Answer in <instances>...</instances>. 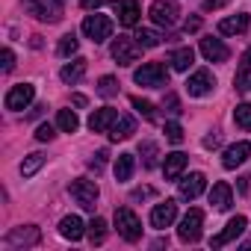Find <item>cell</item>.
<instances>
[{"instance_id": "43", "label": "cell", "mask_w": 251, "mask_h": 251, "mask_svg": "<svg viewBox=\"0 0 251 251\" xmlns=\"http://www.w3.org/2000/svg\"><path fill=\"white\" fill-rule=\"evenodd\" d=\"M183 30H186V33H195V30H201V18H189V21L183 24Z\"/></svg>"}, {"instance_id": "25", "label": "cell", "mask_w": 251, "mask_h": 251, "mask_svg": "<svg viewBox=\"0 0 251 251\" xmlns=\"http://www.w3.org/2000/svg\"><path fill=\"white\" fill-rule=\"evenodd\" d=\"M133 169H136V160H133V154H118V157H115V166H112V172H115V180H118V183L130 180V177H133Z\"/></svg>"}, {"instance_id": "29", "label": "cell", "mask_w": 251, "mask_h": 251, "mask_svg": "<svg viewBox=\"0 0 251 251\" xmlns=\"http://www.w3.org/2000/svg\"><path fill=\"white\" fill-rule=\"evenodd\" d=\"M86 233H89V239H92L95 245H100V242L106 239V222H103L100 216H95V219L86 225Z\"/></svg>"}, {"instance_id": "21", "label": "cell", "mask_w": 251, "mask_h": 251, "mask_svg": "<svg viewBox=\"0 0 251 251\" xmlns=\"http://www.w3.org/2000/svg\"><path fill=\"white\" fill-rule=\"evenodd\" d=\"M210 204H213L216 210H230V204H233V192H230V186H227L225 180L213 183V189H210Z\"/></svg>"}, {"instance_id": "2", "label": "cell", "mask_w": 251, "mask_h": 251, "mask_svg": "<svg viewBox=\"0 0 251 251\" xmlns=\"http://www.w3.org/2000/svg\"><path fill=\"white\" fill-rule=\"evenodd\" d=\"M24 6L27 12H33L39 21H48V24H56L65 15V0H24Z\"/></svg>"}, {"instance_id": "15", "label": "cell", "mask_w": 251, "mask_h": 251, "mask_svg": "<svg viewBox=\"0 0 251 251\" xmlns=\"http://www.w3.org/2000/svg\"><path fill=\"white\" fill-rule=\"evenodd\" d=\"M248 157H251V142H233V145L225 148L222 166H225V169H236V166H242Z\"/></svg>"}, {"instance_id": "28", "label": "cell", "mask_w": 251, "mask_h": 251, "mask_svg": "<svg viewBox=\"0 0 251 251\" xmlns=\"http://www.w3.org/2000/svg\"><path fill=\"white\" fill-rule=\"evenodd\" d=\"M56 127H59L62 133H74V130L80 127L77 112H74V109H59V112H56Z\"/></svg>"}, {"instance_id": "19", "label": "cell", "mask_w": 251, "mask_h": 251, "mask_svg": "<svg viewBox=\"0 0 251 251\" xmlns=\"http://www.w3.org/2000/svg\"><path fill=\"white\" fill-rule=\"evenodd\" d=\"M133 133H136V118H130V115H118L115 124L109 127V139L112 142H124V139H130Z\"/></svg>"}, {"instance_id": "27", "label": "cell", "mask_w": 251, "mask_h": 251, "mask_svg": "<svg viewBox=\"0 0 251 251\" xmlns=\"http://www.w3.org/2000/svg\"><path fill=\"white\" fill-rule=\"evenodd\" d=\"M169 62H172L175 71H189V65L195 62V50H192V48H177V50L169 56Z\"/></svg>"}, {"instance_id": "39", "label": "cell", "mask_w": 251, "mask_h": 251, "mask_svg": "<svg viewBox=\"0 0 251 251\" xmlns=\"http://www.w3.org/2000/svg\"><path fill=\"white\" fill-rule=\"evenodd\" d=\"M106 157H109L106 151H98V154H95V157L89 160V169H95V175H98V172L103 169V163H106Z\"/></svg>"}, {"instance_id": "14", "label": "cell", "mask_w": 251, "mask_h": 251, "mask_svg": "<svg viewBox=\"0 0 251 251\" xmlns=\"http://www.w3.org/2000/svg\"><path fill=\"white\" fill-rule=\"evenodd\" d=\"M175 219H177V204H175V201H163V204H157V207L151 210V225H154L157 230L172 227Z\"/></svg>"}, {"instance_id": "35", "label": "cell", "mask_w": 251, "mask_h": 251, "mask_svg": "<svg viewBox=\"0 0 251 251\" xmlns=\"http://www.w3.org/2000/svg\"><path fill=\"white\" fill-rule=\"evenodd\" d=\"M139 154L145 157V169H154V166H157L160 151H157V145H154V142H142V145H139Z\"/></svg>"}, {"instance_id": "5", "label": "cell", "mask_w": 251, "mask_h": 251, "mask_svg": "<svg viewBox=\"0 0 251 251\" xmlns=\"http://www.w3.org/2000/svg\"><path fill=\"white\" fill-rule=\"evenodd\" d=\"M109 53H112V59H115L118 65H133V62L142 56V45H139L136 39H130V36H118V39L112 42Z\"/></svg>"}, {"instance_id": "40", "label": "cell", "mask_w": 251, "mask_h": 251, "mask_svg": "<svg viewBox=\"0 0 251 251\" xmlns=\"http://www.w3.org/2000/svg\"><path fill=\"white\" fill-rule=\"evenodd\" d=\"M12 68H15V53H12V50H9V48H3V71H6V74H9V71H12Z\"/></svg>"}, {"instance_id": "33", "label": "cell", "mask_w": 251, "mask_h": 251, "mask_svg": "<svg viewBox=\"0 0 251 251\" xmlns=\"http://www.w3.org/2000/svg\"><path fill=\"white\" fill-rule=\"evenodd\" d=\"M233 121L239 124L242 130H251V103H236V109H233Z\"/></svg>"}, {"instance_id": "13", "label": "cell", "mask_w": 251, "mask_h": 251, "mask_svg": "<svg viewBox=\"0 0 251 251\" xmlns=\"http://www.w3.org/2000/svg\"><path fill=\"white\" fill-rule=\"evenodd\" d=\"M245 227H248V219H245V216H233V219L225 225V230H222V233H216V236L210 239V248H222V245L233 242V239H236Z\"/></svg>"}, {"instance_id": "31", "label": "cell", "mask_w": 251, "mask_h": 251, "mask_svg": "<svg viewBox=\"0 0 251 251\" xmlns=\"http://www.w3.org/2000/svg\"><path fill=\"white\" fill-rule=\"evenodd\" d=\"M45 160H48L45 154H30V157H24V163H21V175H24V177H33V175L45 166Z\"/></svg>"}, {"instance_id": "42", "label": "cell", "mask_w": 251, "mask_h": 251, "mask_svg": "<svg viewBox=\"0 0 251 251\" xmlns=\"http://www.w3.org/2000/svg\"><path fill=\"white\" fill-rule=\"evenodd\" d=\"M166 106H169V112H180V109H177V98H175V95H166L163 109H166Z\"/></svg>"}, {"instance_id": "30", "label": "cell", "mask_w": 251, "mask_h": 251, "mask_svg": "<svg viewBox=\"0 0 251 251\" xmlns=\"http://www.w3.org/2000/svg\"><path fill=\"white\" fill-rule=\"evenodd\" d=\"M133 39H136L142 48H157V45H163V39H166V36H163V33H157V30H148V27H142V30H139Z\"/></svg>"}, {"instance_id": "36", "label": "cell", "mask_w": 251, "mask_h": 251, "mask_svg": "<svg viewBox=\"0 0 251 251\" xmlns=\"http://www.w3.org/2000/svg\"><path fill=\"white\" fill-rule=\"evenodd\" d=\"M130 103H133V109H136L142 118L154 121V115H157V112H154V103H151V100H142V98H130Z\"/></svg>"}, {"instance_id": "3", "label": "cell", "mask_w": 251, "mask_h": 251, "mask_svg": "<svg viewBox=\"0 0 251 251\" xmlns=\"http://www.w3.org/2000/svg\"><path fill=\"white\" fill-rule=\"evenodd\" d=\"M133 80L145 89H166L169 86V71L163 62H145L142 68H136Z\"/></svg>"}, {"instance_id": "1", "label": "cell", "mask_w": 251, "mask_h": 251, "mask_svg": "<svg viewBox=\"0 0 251 251\" xmlns=\"http://www.w3.org/2000/svg\"><path fill=\"white\" fill-rule=\"evenodd\" d=\"M112 30H115V24H112V18H109V15L95 12V15H86V18H83V36H86V39H92L95 45H100V42L112 39Z\"/></svg>"}, {"instance_id": "20", "label": "cell", "mask_w": 251, "mask_h": 251, "mask_svg": "<svg viewBox=\"0 0 251 251\" xmlns=\"http://www.w3.org/2000/svg\"><path fill=\"white\" fill-rule=\"evenodd\" d=\"M186 154H180V151H175V154H166V163H163V175H166V180H177L180 175H183V169H186Z\"/></svg>"}, {"instance_id": "34", "label": "cell", "mask_w": 251, "mask_h": 251, "mask_svg": "<svg viewBox=\"0 0 251 251\" xmlns=\"http://www.w3.org/2000/svg\"><path fill=\"white\" fill-rule=\"evenodd\" d=\"M98 95H100V98H112V95H118V80L109 77V74L100 77V80H98Z\"/></svg>"}, {"instance_id": "22", "label": "cell", "mask_w": 251, "mask_h": 251, "mask_svg": "<svg viewBox=\"0 0 251 251\" xmlns=\"http://www.w3.org/2000/svg\"><path fill=\"white\" fill-rule=\"evenodd\" d=\"M248 24H251V18H248L245 12H239V15H233V18L219 21V33H222V36H239V33L248 30Z\"/></svg>"}, {"instance_id": "12", "label": "cell", "mask_w": 251, "mask_h": 251, "mask_svg": "<svg viewBox=\"0 0 251 251\" xmlns=\"http://www.w3.org/2000/svg\"><path fill=\"white\" fill-rule=\"evenodd\" d=\"M204 189H207V177H204L201 172H192V175H186V177L177 180V195H180L183 201H195Z\"/></svg>"}, {"instance_id": "7", "label": "cell", "mask_w": 251, "mask_h": 251, "mask_svg": "<svg viewBox=\"0 0 251 251\" xmlns=\"http://www.w3.org/2000/svg\"><path fill=\"white\" fill-rule=\"evenodd\" d=\"M9 248H33V245H39L42 242V230L36 227V225H24V227H12L9 233H6V239H3Z\"/></svg>"}, {"instance_id": "44", "label": "cell", "mask_w": 251, "mask_h": 251, "mask_svg": "<svg viewBox=\"0 0 251 251\" xmlns=\"http://www.w3.org/2000/svg\"><path fill=\"white\" fill-rule=\"evenodd\" d=\"M80 6H83V9H98L100 0H80Z\"/></svg>"}, {"instance_id": "18", "label": "cell", "mask_w": 251, "mask_h": 251, "mask_svg": "<svg viewBox=\"0 0 251 251\" xmlns=\"http://www.w3.org/2000/svg\"><path fill=\"white\" fill-rule=\"evenodd\" d=\"M201 56H204L207 62H225V59L230 56V50L225 48V42H222V39L207 36V39H201Z\"/></svg>"}, {"instance_id": "41", "label": "cell", "mask_w": 251, "mask_h": 251, "mask_svg": "<svg viewBox=\"0 0 251 251\" xmlns=\"http://www.w3.org/2000/svg\"><path fill=\"white\" fill-rule=\"evenodd\" d=\"M227 0H204V12H213V9H222Z\"/></svg>"}, {"instance_id": "23", "label": "cell", "mask_w": 251, "mask_h": 251, "mask_svg": "<svg viewBox=\"0 0 251 251\" xmlns=\"http://www.w3.org/2000/svg\"><path fill=\"white\" fill-rule=\"evenodd\" d=\"M233 83H236V89H239V92H251V48L242 53V59H239V68H236V77H233Z\"/></svg>"}, {"instance_id": "37", "label": "cell", "mask_w": 251, "mask_h": 251, "mask_svg": "<svg viewBox=\"0 0 251 251\" xmlns=\"http://www.w3.org/2000/svg\"><path fill=\"white\" fill-rule=\"evenodd\" d=\"M166 139L169 142H175V145H180L183 142V127L177 121H166Z\"/></svg>"}, {"instance_id": "46", "label": "cell", "mask_w": 251, "mask_h": 251, "mask_svg": "<svg viewBox=\"0 0 251 251\" xmlns=\"http://www.w3.org/2000/svg\"><path fill=\"white\" fill-rule=\"evenodd\" d=\"M154 195V189H133V198H148Z\"/></svg>"}, {"instance_id": "8", "label": "cell", "mask_w": 251, "mask_h": 251, "mask_svg": "<svg viewBox=\"0 0 251 251\" xmlns=\"http://www.w3.org/2000/svg\"><path fill=\"white\" fill-rule=\"evenodd\" d=\"M33 98H36V86L33 83H18V86H12L9 92H6V109H12V112H21V109H27L30 103H33Z\"/></svg>"}, {"instance_id": "32", "label": "cell", "mask_w": 251, "mask_h": 251, "mask_svg": "<svg viewBox=\"0 0 251 251\" xmlns=\"http://www.w3.org/2000/svg\"><path fill=\"white\" fill-rule=\"evenodd\" d=\"M77 48H80L77 36H74V33H68V36H62V39H59L56 53H59V56H74V53H77Z\"/></svg>"}, {"instance_id": "4", "label": "cell", "mask_w": 251, "mask_h": 251, "mask_svg": "<svg viewBox=\"0 0 251 251\" xmlns=\"http://www.w3.org/2000/svg\"><path fill=\"white\" fill-rule=\"evenodd\" d=\"M68 192H71V198H74V201H77L83 210H95V204H98V195H100L98 183H95V180H89V177H77V180H71Z\"/></svg>"}, {"instance_id": "6", "label": "cell", "mask_w": 251, "mask_h": 251, "mask_svg": "<svg viewBox=\"0 0 251 251\" xmlns=\"http://www.w3.org/2000/svg\"><path fill=\"white\" fill-rule=\"evenodd\" d=\"M115 227H118V233L127 242H136L142 236V222H139V216L130 207H118L115 210Z\"/></svg>"}, {"instance_id": "17", "label": "cell", "mask_w": 251, "mask_h": 251, "mask_svg": "<svg viewBox=\"0 0 251 251\" xmlns=\"http://www.w3.org/2000/svg\"><path fill=\"white\" fill-rule=\"evenodd\" d=\"M115 118H118V109L100 106V109H95V112L89 115V127H92L95 133H109V127L115 124Z\"/></svg>"}, {"instance_id": "11", "label": "cell", "mask_w": 251, "mask_h": 251, "mask_svg": "<svg viewBox=\"0 0 251 251\" xmlns=\"http://www.w3.org/2000/svg\"><path fill=\"white\" fill-rule=\"evenodd\" d=\"M177 15H180V9L175 0H157V3H151V18L157 27H175Z\"/></svg>"}, {"instance_id": "47", "label": "cell", "mask_w": 251, "mask_h": 251, "mask_svg": "<svg viewBox=\"0 0 251 251\" xmlns=\"http://www.w3.org/2000/svg\"><path fill=\"white\" fill-rule=\"evenodd\" d=\"M74 103L77 106H86V95H74Z\"/></svg>"}, {"instance_id": "16", "label": "cell", "mask_w": 251, "mask_h": 251, "mask_svg": "<svg viewBox=\"0 0 251 251\" xmlns=\"http://www.w3.org/2000/svg\"><path fill=\"white\" fill-rule=\"evenodd\" d=\"M115 15H118V24L121 27H136L142 9H139L136 0H115Z\"/></svg>"}, {"instance_id": "24", "label": "cell", "mask_w": 251, "mask_h": 251, "mask_svg": "<svg viewBox=\"0 0 251 251\" xmlns=\"http://www.w3.org/2000/svg\"><path fill=\"white\" fill-rule=\"evenodd\" d=\"M59 233H62L65 239L77 242V239L86 233V225H83V219H80V216H65V219L59 222Z\"/></svg>"}, {"instance_id": "45", "label": "cell", "mask_w": 251, "mask_h": 251, "mask_svg": "<svg viewBox=\"0 0 251 251\" xmlns=\"http://www.w3.org/2000/svg\"><path fill=\"white\" fill-rule=\"evenodd\" d=\"M204 148H219V136H207L204 139Z\"/></svg>"}, {"instance_id": "9", "label": "cell", "mask_w": 251, "mask_h": 251, "mask_svg": "<svg viewBox=\"0 0 251 251\" xmlns=\"http://www.w3.org/2000/svg\"><path fill=\"white\" fill-rule=\"evenodd\" d=\"M213 89H216V77H213L210 68H198V71L186 80V95H189V98H204V95H210Z\"/></svg>"}, {"instance_id": "38", "label": "cell", "mask_w": 251, "mask_h": 251, "mask_svg": "<svg viewBox=\"0 0 251 251\" xmlns=\"http://www.w3.org/2000/svg\"><path fill=\"white\" fill-rule=\"evenodd\" d=\"M56 136V127H53V124H39V130H36V139L39 142H50Z\"/></svg>"}, {"instance_id": "26", "label": "cell", "mask_w": 251, "mask_h": 251, "mask_svg": "<svg viewBox=\"0 0 251 251\" xmlns=\"http://www.w3.org/2000/svg\"><path fill=\"white\" fill-rule=\"evenodd\" d=\"M83 74H86V59H74V62H68V65H62V71H59V77H62V83H68V86H74V83H80L83 80Z\"/></svg>"}, {"instance_id": "10", "label": "cell", "mask_w": 251, "mask_h": 251, "mask_svg": "<svg viewBox=\"0 0 251 251\" xmlns=\"http://www.w3.org/2000/svg\"><path fill=\"white\" fill-rule=\"evenodd\" d=\"M201 225H204V213L192 207V210L180 219V227H177L180 242H198V239H201Z\"/></svg>"}]
</instances>
